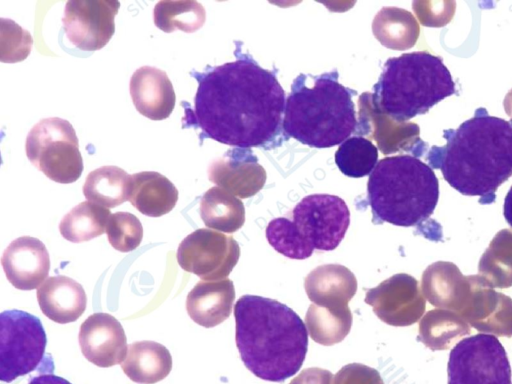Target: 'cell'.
<instances>
[{"instance_id": "6", "label": "cell", "mask_w": 512, "mask_h": 384, "mask_svg": "<svg viewBox=\"0 0 512 384\" xmlns=\"http://www.w3.org/2000/svg\"><path fill=\"white\" fill-rule=\"evenodd\" d=\"M373 104L393 121L405 122L456 93L443 60L426 51L389 58L373 87Z\"/></svg>"}, {"instance_id": "3", "label": "cell", "mask_w": 512, "mask_h": 384, "mask_svg": "<svg viewBox=\"0 0 512 384\" xmlns=\"http://www.w3.org/2000/svg\"><path fill=\"white\" fill-rule=\"evenodd\" d=\"M240 357L255 376L283 382L301 368L308 332L299 315L274 299L244 295L234 307Z\"/></svg>"}, {"instance_id": "22", "label": "cell", "mask_w": 512, "mask_h": 384, "mask_svg": "<svg viewBox=\"0 0 512 384\" xmlns=\"http://www.w3.org/2000/svg\"><path fill=\"white\" fill-rule=\"evenodd\" d=\"M128 200L143 215L160 217L175 207L178 190L164 175L142 171L131 175Z\"/></svg>"}, {"instance_id": "31", "label": "cell", "mask_w": 512, "mask_h": 384, "mask_svg": "<svg viewBox=\"0 0 512 384\" xmlns=\"http://www.w3.org/2000/svg\"><path fill=\"white\" fill-rule=\"evenodd\" d=\"M154 24L165 33H193L205 22V9L197 1H159L153 11Z\"/></svg>"}, {"instance_id": "24", "label": "cell", "mask_w": 512, "mask_h": 384, "mask_svg": "<svg viewBox=\"0 0 512 384\" xmlns=\"http://www.w3.org/2000/svg\"><path fill=\"white\" fill-rule=\"evenodd\" d=\"M199 212L207 227L226 233L237 231L245 221L243 203L221 187H212L205 192Z\"/></svg>"}, {"instance_id": "27", "label": "cell", "mask_w": 512, "mask_h": 384, "mask_svg": "<svg viewBox=\"0 0 512 384\" xmlns=\"http://www.w3.org/2000/svg\"><path fill=\"white\" fill-rule=\"evenodd\" d=\"M310 337L325 346L341 342L350 332L352 313L348 306L327 307L311 304L305 316Z\"/></svg>"}, {"instance_id": "1", "label": "cell", "mask_w": 512, "mask_h": 384, "mask_svg": "<svg viewBox=\"0 0 512 384\" xmlns=\"http://www.w3.org/2000/svg\"><path fill=\"white\" fill-rule=\"evenodd\" d=\"M237 59L191 73L198 82L193 111L183 120L201 136L239 148L272 149L288 140L283 130L286 95L276 73L237 48Z\"/></svg>"}, {"instance_id": "16", "label": "cell", "mask_w": 512, "mask_h": 384, "mask_svg": "<svg viewBox=\"0 0 512 384\" xmlns=\"http://www.w3.org/2000/svg\"><path fill=\"white\" fill-rule=\"evenodd\" d=\"M1 263L8 281L19 290H33L48 276L50 258L42 241L31 236L13 240Z\"/></svg>"}, {"instance_id": "15", "label": "cell", "mask_w": 512, "mask_h": 384, "mask_svg": "<svg viewBox=\"0 0 512 384\" xmlns=\"http://www.w3.org/2000/svg\"><path fill=\"white\" fill-rule=\"evenodd\" d=\"M78 340L84 357L99 367L122 363L128 350L122 325L108 313L90 315L80 326Z\"/></svg>"}, {"instance_id": "5", "label": "cell", "mask_w": 512, "mask_h": 384, "mask_svg": "<svg viewBox=\"0 0 512 384\" xmlns=\"http://www.w3.org/2000/svg\"><path fill=\"white\" fill-rule=\"evenodd\" d=\"M438 198L434 171L411 155L381 159L368 179L367 200L375 224L419 225L433 214Z\"/></svg>"}, {"instance_id": "10", "label": "cell", "mask_w": 512, "mask_h": 384, "mask_svg": "<svg viewBox=\"0 0 512 384\" xmlns=\"http://www.w3.org/2000/svg\"><path fill=\"white\" fill-rule=\"evenodd\" d=\"M350 223L345 201L335 195L304 197L293 209L291 225L307 251H331L343 240Z\"/></svg>"}, {"instance_id": "11", "label": "cell", "mask_w": 512, "mask_h": 384, "mask_svg": "<svg viewBox=\"0 0 512 384\" xmlns=\"http://www.w3.org/2000/svg\"><path fill=\"white\" fill-rule=\"evenodd\" d=\"M176 256L185 271L214 281L230 274L239 260L240 248L233 237L200 228L181 241Z\"/></svg>"}, {"instance_id": "2", "label": "cell", "mask_w": 512, "mask_h": 384, "mask_svg": "<svg viewBox=\"0 0 512 384\" xmlns=\"http://www.w3.org/2000/svg\"><path fill=\"white\" fill-rule=\"evenodd\" d=\"M446 144L433 146L427 157L448 184L479 203L495 200V192L512 176V123L479 108L457 129L444 130Z\"/></svg>"}, {"instance_id": "38", "label": "cell", "mask_w": 512, "mask_h": 384, "mask_svg": "<svg viewBox=\"0 0 512 384\" xmlns=\"http://www.w3.org/2000/svg\"><path fill=\"white\" fill-rule=\"evenodd\" d=\"M503 214L507 223L512 227V186L504 199Z\"/></svg>"}, {"instance_id": "34", "label": "cell", "mask_w": 512, "mask_h": 384, "mask_svg": "<svg viewBox=\"0 0 512 384\" xmlns=\"http://www.w3.org/2000/svg\"><path fill=\"white\" fill-rule=\"evenodd\" d=\"M31 34L11 19H0V60L16 63L25 60L31 52Z\"/></svg>"}, {"instance_id": "28", "label": "cell", "mask_w": 512, "mask_h": 384, "mask_svg": "<svg viewBox=\"0 0 512 384\" xmlns=\"http://www.w3.org/2000/svg\"><path fill=\"white\" fill-rule=\"evenodd\" d=\"M111 214L108 208L84 201L72 208L59 224L61 235L73 243L89 241L102 235Z\"/></svg>"}, {"instance_id": "14", "label": "cell", "mask_w": 512, "mask_h": 384, "mask_svg": "<svg viewBox=\"0 0 512 384\" xmlns=\"http://www.w3.org/2000/svg\"><path fill=\"white\" fill-rule=\"evenodd\" d=\"M471 295L460 314L476 330L512 336V299L494 290L481 275H470Z\"/></svg>"}, {"instance_id": "8", "label": "cell", "mask_w": 512, "mask_h": 384, "mask_svg": "<svg viewBox=\"0 0 512 384\" xmlns=\"http://www.w3.org/2000/svg\"><path fill=\"white\" fill-rule=\"evenodd\" d=\"M47 344L40 319L21 310L0 315V379L10 383L34 371L42 362Z\"/></svg>"}, {"instance_id": "18", "label": "cell", "mask_w": 512, "mask_h": 384, "mask_svg": "<svg viewBox=\"0 0 512 384\" xmlns=\"http://www.w3.org/2000/svg\"><path fill=\"white\" fill-rule=\"evenodd\" d=\"M129 91L137 111L154 121L168 118L176 102L173 85L166 72L142 66L131 76Z\"/></svg>"}, {"instance_id": "26", "label": "cell", "mask_w": 512, "mask_h": 384, "mask_svg": "<svg viewBox=\"0 0 512 384\" xmlns=\"http://www.w3.org/2000/svg\"><path fill=\"white\" fill-rule=\"evenodd\" d=\"M469 333V325L459 314L434 309L420 320L418 339L433 351L446 350Z\"/></svg>"}, {"instance_id": "33", "label": "cell", "mask_w": 512, "mask_h": 384, "mask_svg": "<svg viewBox=\"0 0 512 384\" xmlns=\"http://www.w3.org/2000/svg\"><path fill=\"white\" fill-rule=\"evenodd\" d=\"M106 233L110 245L120 252H130L137 248L143 237L140 220L129 212L111 214Z\"/></svg>"}, {"instance_id": "13", "label": "cell", "mask_w": 512, "mask_h": 384, "mask_svg": "<svg viewBox=\"0 0 512 384\" xmlns=\"http://www.w3.org/2000/svg\"><path fill=\"white\" fill-rule=\"evenodd\" d=\"M365 302L381 321L396 327L416 323L426 308L418 281L405 273L395 274L368 289Z\"/></svg>"}, {"instance_id": "30", "label": "cell", "mask_w": 512, "mask_h": 384, "mask_svg": "<svg viewBox=\"0 0 512 384\" xmlns=\"http://www.w3.org/2000/svg\"><path fill=\"white\" fill-rule=\"evenodd\" d=\"M373 29L379 41L397 50L412 47L419 36L416 19L410 12L398 8H384L379 12Z\"/></svg>"}, {"instance_id": "23", "label": "cell", "mask_w": 512, "mask_h": 384, "mask_svg": "<svg viewBox=\"0 0 512 384\" xmlns=\"http://www.w3.org/2000/svg\"><path fill=\"white\" fill-rule=\"evenodd\" d=\"M121 367L133 382L154 384L168 376L172 369V357L160 343L137 341L129 345Z\"/></svg>"}, {"instance_id": "20", "label": "cell", "mask_w": 512, "mask_h": 384, "mask_svg": "<svg viewBox=\"0 0 512 384\" xmlns=\"http://www.w3.org/2000/svg\"><path fill=\"white\" fill-rule=\"evenodd\" d=\"M37 300L42 313L60 324L76 321L87 304L82 285L63 275L49 277L37 288Z\"/></svg>"}, {"instance_id": "9", "label": "cell", "mask_w": 512, "mask_h": 384, "mask_svg": "<svg viewBox=\"0 0 512 384\" xmlns=\"http://www.w3.org/2000/svg\"><path fill=\"white\" fill-rule=\"evenodd\" d=\"M447 371L448 384H512L506 351L489 334L459 341L450 352Z\"/></svg>"}, {"instance_id": "37", "label": "cell", "mask_w": 512, "mask_h": 384, "mask_svg": "<svg viewBox=\"0 0 512 384\" xmlns=\"http://www.w3.org/2000/svg\"><path fill=\"white\" fill-rule=\"evenodd\" d=\"M28 384H71L66 379L53 374H41L33 377Z\"/></svg>"}, {"instance_id": "7", "label": "cell", "mask_w": 512, "mask_h": 384, "mask_svg": "<svg viewBox=\"0 0 512 384\" xmlns=\"http://www.w3.org/2000/svg\"><path fill=\"white\" fill-rule=\"evenodd\" d=\"M25 151L29 161L54 182L73 183L83 172L79 141L66 119L50 117L37 122L27 135Z\"/></svg>"}, {"instance_id": "12", "label": "cell", "mask_w": 512, "mask_h": 384, "mask_svg": "<svg viewBox=\"0 0 512 384\" xmlns=\"http://www.w3.org/2000/svg\"><path fill=\"white\" fill-rule=\"evenodd\" d=\"M119 8L112 0L67 1L62 23L69 42L82 51L102 49L115 32Z\"/></svg>"}, {"instance_id": "32", "label": "cell", "mask_w": 512, "mask_h": 384, "mask_svg": "<svg viewBox=\"0 0 512 384\" xmlns=\"http://www.w3.org/2000/svg\"><path fill=\"white\" fill-rule=\"evenodd\" d=\"M378 160V150L368 139L354 136L345 140L335 153V163L348 177L361 178L371 174Z\"/></svg>"}, {"instance_id": "29", "label": "cell", "mask_w": 512, "mask_h": 384, "mask_svg": "<svg viewBox=\"0 0 512 384\" xmlns=\"http://www.w3.org/2000/svg\"><path fill=\"white\" fill-rule=\"evenodd\" d=\"M479 275L493 288L512 286V230L499 231L478 264Z\"/></svg>"}, {"instance_id": "19", "label": "cell", "mask_w": 512, "mask_h": 384, "mask_svg": "<svg viewBox=\"0 0 512 384\" xmlns=\"http://www.w3.org/2000/svg\"><path fill=\"white\" fill-rule=\"evenodd\" d=\"M234 299L232 280L200 281L187 295L186 310L195 323L212 328L230 316Z\"/></svg>"}, {"instance_id": "36", "label": "cell", "mask_w": 512, "mask_h": 384, "mask_svg": "<svg viewBox=\"0 0 512 384\" xmlns=\"http://www.w3.org/2000/svg\"><path fill=\"white\" fill-rule=\"evenodd\" d=\"M333 374L325 369L311 367L304 369L289 384H332Z\"/></svg>"}, {"instance_id": "35", "label": "cell", "mask_w": 512, "mask_h": 384, "mask_svg": "<svg viewBox=\"0 0 512 384\" xmlns=\"http://www.w3.org/2000/svg\"><path fill=\"white\" fill-rule=\"evenodd\" d=\"M333 384H384V382L376 369L360 363H350L335 374Z\"/></svg>"}, {"instance_id": "21", "label": "cell", "mask_w": 512, "mask_h": 384, "mask_svg": "<svg viewBox=\"0 0 512 384\" xmlns=\"http://www.w3.org/2000/svg\"><path fill=\"white\" fill-rule=\"evenodd\" d=\"M308 298L327 307L348 306L357 290L354 274L340 264H325L313 269L305 278Z\"/></svg>"}, {"instance_id": "25", "label": "cell", "mask_w": 512, "mask_h": 384, "mask_svg": "<svg viewBox=\"0 0 512 384\" xmlns=\"http://www.w3.org/2000/svg\"><path fill=\"white\" fill-rule=\"evenodd\" d=\"M131 175L117 166H102L85 179L83 194L88 201L114 208L128 200Z\"/></svg>"}, {"instance_id": "4", "label": "cell", "mask_w": 512, "mask_h": 384, "mask_svg": "<svg viewBox=\"0 0 512 384\" xmlns=\"http://www.w3.org/2000/svg\"><path fill=\"white\" fill-rule=\"evenodd\" d=\"M336 70L298 75L286 99L283 130L288 138L313 148L342 144L357 128L355 90L338 82Z\"/></svg>"}, {"instance_id": "17", "label": "cell", "mask_w": 512, "mask_h": 384, "mask_svg": "<svg viewBox=\"0 0 512 384\" xmlns=\"http://www.w3.org/2000/svg\"><path fill=\"white\" fill-rule=\"evenodd\" d=\"M424 297L435 307L461 314L471 295V278L446 261L429 265L422 274Z\"/></svg>"}]
</instances>
